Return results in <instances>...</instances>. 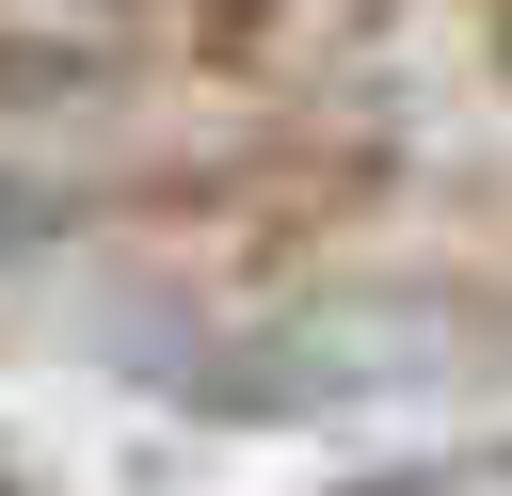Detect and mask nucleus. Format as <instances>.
Here are the masks:
<instances>
[{
  "label": "nucleus",
  "instance_id": "obj_2",
  "mask_svg": "<svg viewBox=\"0 0 512 496\" xmlns=\"http://www.w3.org/2000/svg\"><path fill=\"white\" fill-rule=\"evenodd\" d=\"M0 496H16V480H0Z\"/></svg>",
  "mask_w": 512,
  "mask_h": 496
},
{
  "label": "nucleus",
  "instance_id": "obj_1",
  "mask_svg": "<svg viewBox=\"0 0 512 496\" xmlns=\"http://www.w3.org/2000/svg\"><path fill=\"white\" fill-rule=\"evenodd\" d=\"M352 496H416V480H352Z\"/></svg>",
  "mask_w": 512,
  "mask_h": 496
}]
</instances>
